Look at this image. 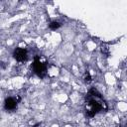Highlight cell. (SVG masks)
Wrapping results in <instances>:
<instances>
[{"label":"cell","instance_id":"7a4b0ae2","mask_svg":"<svg viewBox=\"0 0 127 127\" xmlns=\"http://www.w3.org/2000/svg\"><path fill=\"white\" fill-rule=\"evenodd\" d=\"M33 68L35 73L39 77H44L47 73V63L41 59V57L36 56L33 63Z\"/></svg>","mask_w":127,"mask_h":127},{"label":"cell","instance_id":"6da1fadb","mask_svg":"<svg viewBox=\"0 0 127 127\" xmlns=\"http://www.w3.org/2000/svg\"><path fill=\"white\" fill-rule=\"evenodd\" d=\"M88 99L86 101V105H85V112L86 115L89 117H93L96 113H98L100 110L103 109V105H105V103L102 104V98L99 97H94L91 95H87Z\"/></svg>","mask_w":127,"mask_h":127},{"label":"cell","instance_id":"277c9868","mask_svg":"<svg viewBox=\"0 0 127 127\" xmlns=\"http://www.w3.org/2000/svg\"><path fill=\"white\" fill-rule=\"evenodd\" d=\"M19 100H20V98H18V99L14 98V97H8V98H6L5 104H4L5 109H7V110H14L17 107Z\"/></svg>","mask_w":127,"mask_h":127},{"label":"cell","instance_id":"3957f363","mask_svg":"<svg viewBox=\"0 0 127 127\" xmlns=\"http://www.w3.org/2000/svg\"><path fill=\"white\" fill-rule=\"evenodd\" d=\"M13 56H14L15 60L18 62H25L28 59V53H27L26 49H23V48H17L14 51Z\"/></svg>","mask_w":127,"mask_h":127},{"label":"cell","instance_id":"5b68a950","mask_svg":"<svg viewBox=\"0 0 127 127\" xmlns=\"http://www.w3.org/2000/svg\"><path fill=\"white\" fill-rule=\"evenodd\" d=\"M61 27V24L58 22V21H53V22H51L50 24H49V28L51 29V30H57V29H59Z\"/></svg>","mask_w":127,"mask_h":127},{"label":"cell","instance_id":"8992f818","mask_svg":"<svg viewBox=\"0 0 127 127\" xmlns=\"http://www.w3.org/2000/svg\"><path fill=\"white\" fill-rule=\"evenodd\" d=\"M83 79H84V81H85V82H87V83L91 82L92 77H91V75H90V73H89L88 71H86V72L84 73V75H83Z\"/></svg>","mask_w":127,"mask_h":127}]
</instances>
